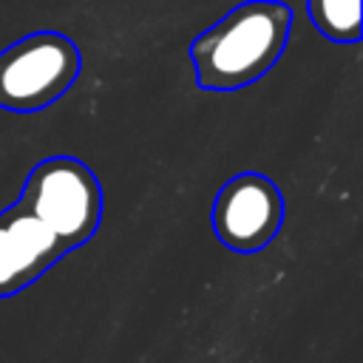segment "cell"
I'll list each match as a JSON object with an SVG mask.
<instances>
[{"instance_id": "obj_1", "label": "cell", "mask_w": 363, "mask_h": 363, "mask_svg": "<svg viewBox=\"0 0 363 363\" xmlns=\"http://www.w3.org/2000/svg\"><path fill=\"white\" fill-rule=\"evenodd\" d=\"M105 213L96 173L77 156L37 162L14 204L0 210V298L37 284L60 258L85 247Z\"/></svg>"}, {"instance_id": "obj_2", "label": "cell", "mask_w": 363, "mask_h": 363, "mask_svg": "<svg viewBox=\"0 0 363 363\" xmlns=\"http://www.w3.org/2000/svg\"><path fill=\"white\" fill-rule=\"evenodd\" d=\"M292 9L284 0H241L190 43V62L201 91H241L255 85L284 57Z\"/></svg>"}, {"instance_id": "obj_3", "label": "cell", "mask_w": 363, "mask_h": 363, "mask_svg": "<svg viewBox=\"0 0 363 363\" xmlns=\"http://www.w3.org/2000/svg\"><path fill=\"white\" fill-rule=\"evenodd\" d=\"M82 71L79 45L62 31H31L0 51V108L37 113L51 108Z\"/></svg>"}, {"instance_id": "obj_4", "label": "cell", "mask_w": 363, "mask_h": 363, "mask_svg": "<svg viewBox=\"0 0 363 363\" xmlns=\"http://www.w3.org/2000/svg\"><path fill=\"white\" fill-rule=\"evenodd\" d=\"M284 216L286 204L281 187L258 170H244L218 187L210 224L218 244L250 255L267 250L278 238Z\"/></svg>"}, {"instance_id": "obj_5", "label": "cell", "mask_w": 363, "mask_h": 363, "mask_svg": "<svg viewBox=\"0 0 363 363\" xmlns=\"http://www.w3.org/2000/svg\"><path fill=\"white\" fill-rule=\"evenodd\" d=\"M309 23L332 43H360V0H306Z\"/></svg>"}]
</instances>
